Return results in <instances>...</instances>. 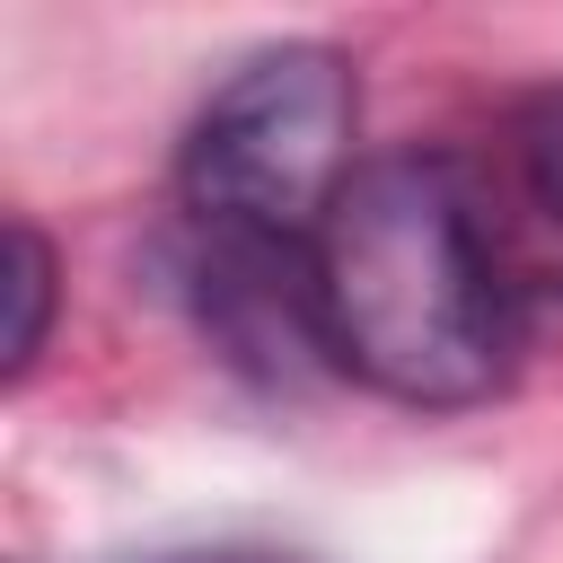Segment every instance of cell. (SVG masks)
Masks as SVG:
<instances>
[{
    "mask_svg": "<svg viewBox=\"0 0 563 563\" xmlns=\"http://www.w3.org/2000/svg\"><path fill=\"white\" fill-rule=\"evenodd\" d=\"M317 317L343 378L413 413L484 405L519 352V290L501 273L484 194L440 150L361 158L308 238Z\"/></svg>",
    "mask_w": 563,
    "mask_h": 563,
    "instance_id": "6da1fadb",
    "label": "cell"
},
{
    "mask_svg": "<svg viewBox=\"0 0 563 563\" xmlns=\"http://www.w3.org/2000/svg\"><path fill=\"white\" fill-rule=\"evenodd\" d=\"M352 132H361L352 62L334 44H264L185 123L176 194L194 229H246V238L308 246L361 167Z\"/></svg>",
    "mask_w": 563,
    "mask_h": 563,
    "instance_id": "7a4b0ae2",
    "label": "cell"
},
{
    "mask_svg": "<svg viewBox=\"0 0 563 563\" xmlns=\"http://www.w3.org/2000/svg\"><path fill=\"white\" fill-rule=\"evenodd\" d=\"M194 317L211 352L264 387H299L334 369L325 317H317V264L290 238H246V229H194Z\"/></svg>",
    "mask_w": 563,
    "mask_h": 563,
    "instance_id": "3957f363",
    "label": "cell"
},
{
    "mask_svg": "<svg viewBox=\"0 0 563 563\" xmlns=\"http://www.w3.org/2000/svg\"><path fill=\"white\" fill-rule=\"evenodd\" d=\"M62 273H53V246H44V229L35 220H9V334H0V369L9 378H26L35 369V352H44V334H53V290Z\"/></svg>",
    "mask_w": 563,
    "mask_h": 563,
    "instance_id": "277c9868",
    "label": "cell"
},
{
    "mask_svg": "<svg viewBox=\"0 0 563 563\" xmlns=\"http://www.w3.org/2000/svg\"><path fill=\"white\" fill-rule=\"evenodd\" d=\"M510 167H519V185L563 220V79H545V88H528V97L510 106Z\"/></svg>",
    "mask_w": 563,
    "mask_h": 563,
    "instance_id": "5b68a950",
    "label": "cell"
},
{
    "mask_svg": "<svg viewBox=\"0 0 563 563\" xmlns=\"http://www.w3.org/2000/svg\"><path fill=\"white\" fill-rule=\"evenodd\" d=\"M141 563H308L290 545H185V554H141Z\"/></svg>",
    "mask_w": 563,
    "mask_h": 563,
    "instance_id": "8992f818",
    "label": "cell"
}]
</instances>
